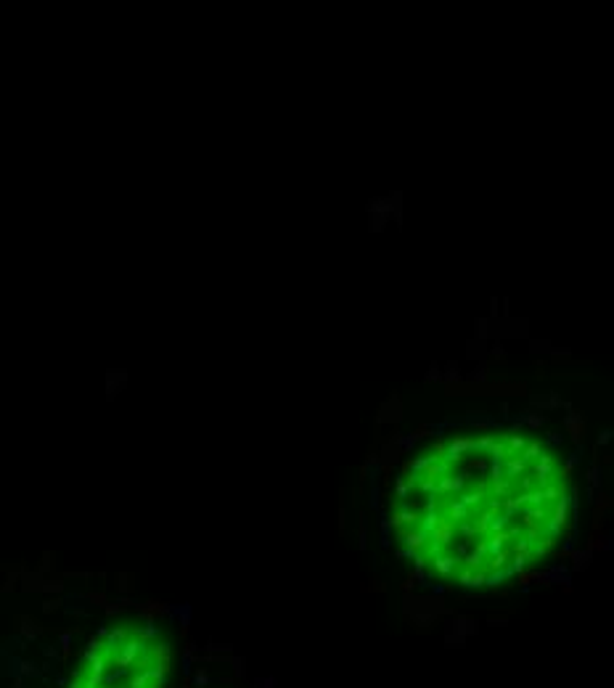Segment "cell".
I'll return each instance as SVG.
<instances>
[{"instance_id": "6da1fadb", "label": "cell", "mask_w": 614, "mask_h": 688, "mask_svg": "<svg viewBox=\"0 0 614 688\" xmlns=\"http://www.w3.org/2000/svg\"><path fill=\"white\" fill-rule=\"evenodd\" d=\"M575 484L559 448L527 426H461L402 463L387 527L419 575L495 588L559 553Z\"/></svg>"}, {"instance_id": "7a4b0ae2", "label": "cell", "mask_w": 614, "mask_h": 688, "mask_svg": "<svg viewBox=\"0 0 614 688\" xmlns=\"http://www.w3.org/2000/svg\"><path fill=\"white\" fill-rule=\"evenodd\" d=\"M143 646H146V640L141 643V640H127L125 646H119L117 649V657H114V662H117V667H122V670H127L130 664L141 657V651H143Z\"/></svg>"}, {"instance_id": "3957f363", "label": "cell", "mask_w": 614, "mask_h": 688, "mask_svg": "<svg viewBox=\"0 0 614 688\" xmlns=\"http://www.w3.org/2000/svg\"><path fill=\"white\" fill-rule=\"evenodd\" d=\"M165 670H167V662H154L151 667H146V672H148V678H151V685H161L165 683Z\"/></svg>"}, {"instance_id": "277c9868", "label": "cell", "mask_w": 614, "mask_h": 688, "mask_svg": "<svg viewBox=\"0 0 614 688\" xmlns=\"http://www.w3.org/2000/svg\"><path fill=\"white\" fill-rule=\"evenodd\" d=\"M148 685H151V678H148L146 667L138 670V672L133 675V680H130V688H148Z\"/></svg>"}, {"instance_id": "5b68a950", "label": "cell", "mask_w": 614, "mask_h": 688, "mask_svg": "<svg viewBox=\"0 0 614 688\" xmlns=\"http://www.w3.org/2000/svg\"><path fill=\"white\" fill-rule=\"evenodd\" d=\"M125 630H114V633H109V638H106V651H114V649H119L117 643L119 640H125Z\"/></svg>"}, {"instance_id": "8992f818", "label": "cell", "mask_w": 614, "mask_h": 688, "mask_svg": "<svg viewBox=\"0 0 614 688\" xmlns=\"http://www.w3.org/2000/svg\"><path fill=\"white\" fill-rule=\"evenodd\" d=\"M106 662H109V657H103V654H98L96 659L90 662V672H98V675H103V670H106Z\"/></svg>"}, {"instance_id": "52a82bcc", "label": "cell", "mask_w": 614, "mask_h": 688, "mask_svg": "<svg viewBox=\"0 0 614 688\" xmlns=\"http://www.w3.org/2000/svg\"><path fill=\"white\" fill-rule=\"evenodd\" d=\"M159 635V630H156V625H146L143 630H141V638L146 640V638H156Z\"/></svg>"}, {"instance_id": "ba28073f", "label": "cell", "mask_w": 614, "mask_h": 688, "mask_svg": "<svg viewBox=\"0 0 614 688\" xmlns=\"http://www.w3.org/2000/svg\"><path fill=\"white\" fill-rule=\"evenodd\" d=\"M69 643H72V635H69V633H61V649H64V651L69 649Z\"/></svg>"}, {"instance_id": "9c48e42d", "label": "cell", "mask_w": 614, "mask_h": 688, "mask_svg": "<svg viewBox=\"0 0 614 688\" xmlns=\"http://www.w3.org/2000/svg\"><path fill=\"white\" fill-rule=\"evenodd\" d=\"M21 670H24V672H34V664L27 662V664H21Z\"/></svg>"}, {"instance_id": "30bf717a", "label": "cell", "mask_w": 614, "mask_h": 688, "mask_svg": "<svg viewBox=\"0 0 614 688\" xmlns=\"http://www.w3.org/2000/svg\"><path fill=\"white\" fill-rule=\"evenodd\" d=\"M196 683H199V685H201V683H207V675H204V672H199V675H196Z\"/></svg>"}, {"instance_id": "8fae6325", "label": "cell", "mask_w": 614, "mask_h": 688, "mask_svg": "<svg viewBox=\"0 0 614 688\" xmlns=\"http://www.w3.org/2000/svg\"><path fill=\"white\" fill-rule=\"evenodd\" d=\"M72 688H79V683H74V685H72Z\"/></svg>"}, {"instance_id": "7c38bea8", "label": "cell", "mask_w": 614, "mask_h": 688, "mask_svg": "<svg viewBox=\"0 0 614 688\" xmlns=\"http://www.w3.org/2000/svg\"><path fill=\"white\" fill-rule=\"evenodd\" d=\"M148 688H156V685H148Z\"/></svg>"}]
</instances>
